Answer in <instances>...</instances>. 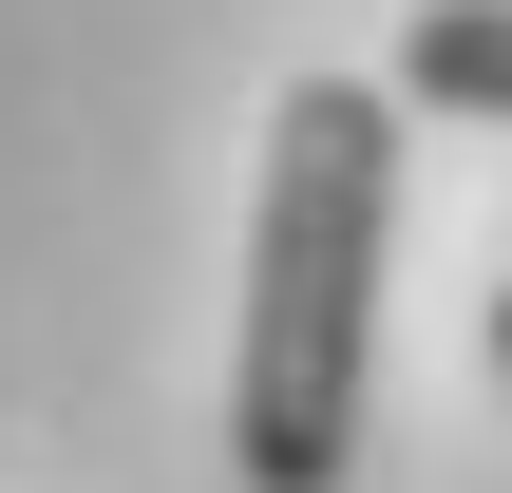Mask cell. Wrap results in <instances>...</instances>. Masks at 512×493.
Here are the masks:
<instances>
[{"label": "cell", "instance_id": "1", "mask_svg": "<svg viewBox=\"0 0 512 493\" xmlns=\"http://www.w3.org/2000/svg\"><path fill=\"white\" fill-rule=\"evenodd\" d=\"M380 247H399V95L285 76L266 190H247V342H228V475L247 493H342L361 361H380Z\"/></svg>", "mask_w": 512, "mask_h": 493}, {"label": "cell", "instance_id": "2", "mask_svg": "<svg viewBox=\"0 0 512 493\" xmlns=\"http://www.w3.org/2000/svg\"><path fill=\"white\" fill-rule=\"evenodd\" d=\"M399 95H418V114H494V133H512V0H418Z\"/></svg>", "mask_w": 512, "mask_h": 493}, {"label": "cell", "instance_id": "3", "mask_svg": "<svg viewBox=\"0 0 512 493\" xmlns=\"http://www.w3.org/2000/svg\"><path fill=\"white\" fill-rule=\"evenodd\" d=\"M494 361H512V285H494Z\"/></svg>", "mask_w": 512, "mask_h": 493}]
</instances>
